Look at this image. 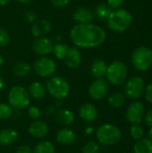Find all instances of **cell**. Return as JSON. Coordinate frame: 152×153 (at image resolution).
Masks as SVG:
<instances>
[{"label":"cell","instance_id":"4fadbf2b","mask_svg":"<svg viewBox=\"0 0 152 153\" xmlns=\"http://www.w3.org/2000/svg\"><path fill=\"white\" fill-rule=\"evenodd\" d=\"M64 60L65 62V65L69 68H72V69L78 68L82 62L81 51L79 50V48L77 47L69 48Z\"/></svg>","mask_w":152,"mask_h":153},{"label":"cell","instance_id":"484cf974","mask_svg":"<svg viewBox=\"0 0 152 153\" xmlns=\"http://www.w3.org/2000/svg\"><path fill=\"white\" fill-rule=\"evenodd\" d=\"M56 150L54 145L47 141H42L35 145L32 153H55Z\"/></svg>","mask_w":152,"mask_h":153},{"label":"cell","instance_id":"4dcf8cb0","mask_svg":"<svg viewBox=\"0 0 152 153\" xmlns=\"http://www.w3.org/2000/svg\"><path fill=\"white\" fill-rule=\"evenodd\" d=\"M82 153H99V146L95 142H90L82 147Z\"/></svg>","mask_w":152,"mask_h":153},{"label":"cell","instance_id":"ffe728a7","mask_svg":"<svg viewBox=\"0 0 152 153\" xmlns=\"http://www.w3.org/2000/svg\"><path fill=\"white\" fill-rule=\"evenodd\" d=\"M19 137L18 132L14 129L8 128L0 131V145L8 146L14 143Z\"/></svg>","mask_w":152,"mask_h":153},{"label":"cell","instance_id":"7bdbcfd3","mask_svg":"<svg viewBox=\"0 0 152 153\" xmlns=\"http://www.w3.org/2000/svg\"><path fill=\"white\" fill-rule=\"evenodd\" d=\"M54 111H55V110H54V108H53V107H49V108L47 109V112H46V113H47V115H50V114H53Z\"/></svg>","mask_w":152,"mask_h":153},{"label":"cell","instance_id":"ab89813d","mask_svg":"<svg viewBox=\"0 0 152 153\" xmlns=\"http://www.w3.org/2000/svg\"><path fill=\"white\" fill-rule=\"evenodd\" d=\"M18 3L22 4H29L30 3H31L32 0H16Z\"/></svg>","mask_w":152,"mask_h":153},{"label":"cell","instance_id":"74e56055","mask_svg":"<svg viewBox=\"0 0 152 153\" xmlns=\"http://www.w3.org/2000/svg\"><path fill=\"white\" fill-rule=\"evenodd\" d=\"M15 153H32V151L28 145H21L16 149Z\"/></svg>","mask_w":152,"mask_h":153},{"label":"cell","instance_id":"52a82bcc","mask_svg":"<svg viewBox=\"0 0 152 153\" xmlns=\"http://www.w3.org/2000/svg\"><path fill=\"white\" fill-rule=\"evenodd\" d=\"M128 70L125 63L121 61H114L107 69V80L114 85H121L126 81Z\"/></svg>","mask_w":152,"mask_h":153},{"label":"cell","instance_id":"1f68e13d","mask_svg":"<svg viewBox=\"0 0 152 153\" xmlns=\"http://www.w3.org/2000/svg\"><path fill=\"white\" fill-rule=\"evenodd\" d=\"M28 115L32 120H39L41 117L40 109L36 106H30L28 109Z\"/></svg>","mask_w":152,"mask_h":153},{"label":"cell","instance_id":"bcb514c9","mask_svg":"<svg viewBox=\"0 0 152 153\" xmlns=\"http://www.w3.org/2000/svg\"><path fill=\"white\" fill-rule=\"evenodd\" d=\"M150 138H151V140H152V127L150 130Z\"/></svg>","mask_w":152,"mask_h":153},{"label":"cell","instance_id":"44dd1931","mask_svg":"<svg viewBox=\"0 0 152 153\" xmlns=\"http://www.w3.org/2000/svg\"><path fill=\"white\" fill-rule=\"evenodd\" d=\"M55 120L62 126H70L74 121V115L69 109H59L55 114Z\"/></svg>","mask_w":152,"mask_h":153},{"label":"cell","instance_id":"9c48e42d","mask_svg":"<svg viewBox=\"0 0 152 153\" xmlns=\"http://www.w3.org/2000/svg\"><path fill=\"white\" fill-rule=\"evenodd\" d=\"M33 68L39 76L49 77L56 73V65L53 59L47 56H42L34 62Z\"/></svg>","mask_w":152,"mask_h":153},{"label":"cell","instance_id":"7c38bea8","mask_svg":"<svg viewBox=\"0 0 152 153\" xmlns=\"http://www.w3.org/2000/svg\"><path fill=\"white\" fill-rule=\"evenodd\" d=\"M54 45L51 39L46 37L37 38V39L32 44L33 51L39 56H45L53 52Z\"/></svg>","mask_w":152,"mask_h":153},{"label":"cell","instance_id":"2e32d148","mask_svg":"<svg viewBox=\"0 0 152 153\" xmlns=\"http://www.w3.org/2000/svg\"><path fill=\"white\" fill-rule=\"evenodd\" d=\"M79 116L86 123L94 122L98 117V110L96 107L90 103L83 104L79 109Z\"/></svg>","mask_w":152,"mask_h":153},{"label":"cell","instance_id":"7dc6e473","mask_svg":"<svg viewBox=\"0 0 152 153\" xmlns=\"http://www.w3.org/2000/svg\"><path fill=\"white\" fill-rule=\"evenodd\" d=\"M151 51H152V48H151Z\"/></svg>","mask_w":152,"mask_h":153},{"label":"cell","instance_id":"5bb4252c","mask_svg":"<svg viewBox=\"0 0 152 153\" xmlns=\"http://www.w3.org/2000/svg\"><path fill=\"white\" fill-rule=\"evenodd\" d=\"M73 16L77 23H91L94 20L95 14L91 9L86 6H82L75 10Z\"/></svg>","mask_w":152,"mask_h":153},{"label":"cell","instance_id":"9a60e30c","mask_svg":"<svg viewBox=\"0 0 152 153\" xmlns=\"http://www.w3.org/2000/svg\"><path fill=\"white\" fill-rule=\"evenodd\" d=\"M49 132V127L47 123L43 121L36 120L29 127V134L37 139H42L47 135Z\"/></svg>","mask_w":152,"mask_h":153},{"label":"cell","instance_id":"ba28073f","mask_svg":"<svg viewBox=\"0 0 152 153\" xmlns=\"http://www.w3.org/2000/svg\"><path fill=\"white\" fill-rule=\"evenodd\" d=\"M145 90V82L140 76H133L127 80L125 86V93L130 100L140 98Z\"/></svg>","mask_w":152,"mask_h":153},{"label":"cell","instance_id":"e575fe53","mask_svg":"<svg viewBox=\"0 0 152 153\" xmlns=\"http://www.w3.org/2000/svg\"><path fill=\"white\" fill-rule=\"evenodd\" d=\"M70 2H71V0H51L52 4L56 7H58V8H62V7L66 6Z\"/></svg>","mask_w":152,"mask_h":153},{"label":"cell","instance_id":"83f0119b","mask_svg":"<svg viewBox=\"0 0 152 153\" xmlns=\"http://www.w3.org/2000/svg\"><path fill=\"white\" fill-rule=\"evenodd\" d=\"M68 46L64 43H58L56 46H54L53 53L55 56L58 59H64L67 51H68Z\"/></svg>","mask_w":152,"mask_h":153},{"label":"cell","instance_id":"f1b7e54d","mask_svg":"<svg viewBox=\"0 0 152 153\" xmlns=\"http://www.w3.org/2000/svg\"><path fill=\"white\" fill-rule=\"evenodd\" d=\"M13 108L6 103H0V119L5 120L12 117Z\"/></svg>","mask_w":152,"mask_h":153},{"label":"cell","instance_id":"cb8c5ba5","mask_svg":"<svg viewBox=\"0 0 152 153\" xmlns=\"http://www.w3.org/2000/svg\"><path fill=\"white\" fill-rule=\"evenodd\" d=\"M125 95L119 91L113 92L108 97V104L114 108H121L125 104Z\"/></svg>","mask_w":152,"mask_h":153},{"label":"cell","instance_id":"6da1fadb","mask_svg":"<svg viewBox=\"0 0 152 153\" xmlns=\"http://www.w3.org/2000/svg\"><path fill=\"white\" fill-rule=\"evenodd\" d=\"M106 31L93 23H77L70 31L73 43L79 48H97L106 40Z\"/></svg>","mask_w":152,"mask_h":153},{"label":"cell","instance_id":"f546056e","mask_svg":"<svg viewBox=\"0 0 152 153\" xmlns=\"http://www.w3.org/2000/svg\"><path fill=\"white\" fill-rule=\"evenodd\" d=\"M130 134H131V136L138 141L140 139H142L144 135V132H143V129L141 126L138 125H133L130 128Z\"/></svg>","mask_w":152,"mask_h":153},{"label":"cell","instance_id":"8fae6325","mask_svg":"<svg viewBox=\"0 0 152 153\" xmlns=\"http://www.w3.org/2000/svg\"><path fill=\"white\" fill-rule=\"evenodd\" d=\"M108 91V82L102 79H96L90 84L89 88V95L94 100H100L104 99Z\"/></svg>","mask_w":152,"mask_h":153},{"label":"cell","instance_id":"30bf717a","mask_svg":"<svg viewBox=\"0 0 152 153\" xmlns=\"http://www.w3.org/2000/svg\"><path fill=\"white\" fill-rule=\"evenodd\" d=\"M144 114L145 108L143 104L140 101H134L128 106L125 117L127 121L132 125H138L142 121Z\"/></svg>","mask_w":152,"mask_h":153},{"label":"cell","instance_id":"ee69618b","mask_svg":"<svg viewBox=\"0 0 152 153\" xmlns=\"http://www.w3.org/2000/svg\"><path fill=\"white\" fill-rule=\"evenodd\" d=\"M10 0H0V5H5Z\"/></svg>","mask_w":152,"mask_h":153},{"label":"cell","instance_id":"603a6c76","mask_svg":"<svg viewBox=\"0 0 152 153\" xmlns=\"http://www.w3.org/2000/svg\"><path fill=\"white\" fill-rule=\"evenodd\" d=\"M134 153H152V140L142 138L138 140L133 146Z\"/></svg>","mask_w":152,"mask_h":153},{"label":"cell","instance_id":"d6986e66","mask_svg":"<svg viewBox=\"0 0 152 153\" xmlns=\"http://www.w3.org/2000/svg\"><path fill=\"white\" fill-rule=\"evenodd\" d=\"M107 69H108L107 63L101 58H97L91 64L90 74L96 79L103 78L104 76H106Z\"/></svg>","mask_w":152,"mask_h":153},{"label":"cell","instance_id":"5b68a950","mask_svg":"<svg viewBox=\"0 0 152 153\" xmlns=\"http://www.w3.org/2000/svg\"><path fill=\"white\" fill-rule=\"evenodd\" d=\"M8 102L16 110L24 109L30 104V94L24 87L21 85L13 86L9 91Z\"/></svg>","mask_w":152,"mask_h":153},{"label":"cell","instance_id":"d590c367","mask_svg":"<svg viewBox=\"0 0 152 153\" xmlns=\"http://www.w3.org/2000/svg\"><path fill=\"white\" fill-rule=\"evenodd\" d=\"M143 119L145 121V124L150 127H152V109L147 111L145 114H144V117H143Z\"/></svg>","mask_w":152,"mask_h":153},{"label":"cell","instance_id":"8d00e7d4","mask_svg":"<svg viewBox=\"0 0 152 153\" xmlns=\"http://www.w3.org/2000/svg\"><path fill=\"white\" fill-rule=\"evenodd\" d=\"M124 3V0H108V4L112 9H117L119 8Z\"/></svg>","mask_w":152,"mask_h":153},{"label":"cell","instance_id":"7402d4cb","mask_svg":"<svg viewBox=\"0 0 152 153\" xmlns=\"http://www.w3.org/2000/svg\"><path fill=\"white\" fill-rule=\"evenodd\" d=\"M29 94L35 100H42L46 96V89L44 85L39 82H34L29 86Z\"/></svg>","mask_w":152,"mask_h":153},{"label":"cell","instance_id":"b9f144b4","mask_svg":"<svg viewBox=\"0 0 152 153\" xmlns=\"http://www.w3.org/2000/svg\"><path fill=\"white\" fill-rule=\"evenodd\" d=\"M85 133H86V134H91L92 133H93V128L92 127H90V126H89V127H87L86 129H85Z\"/></svg>","mask_w":152,"mask_h":153},{"label":"cell","instance_id":"f6af8a7d","mask_svg":"<svg viewBox=\"0 0 152 153\" xmlns=\"http://www.w3.org/2000/svg\"><path fill=\"white\" fill-rule=\"evenodd\" d=\"M3 64H4V58H3L2 55L0 54V67L3 65Z\"/></svg>","mask_w":152,"mask_h":153},{"label":"cell","instance_id":"e0dca14e","mask_svg":"<svg viewBox=\"0 0 152 153\" xmlns=\"http://www.w3.org/2000/svg\"><path fill=\"white\" fill-rule=\"evenodd\" d=\"M51 30V23L47 20L35 21L31 27V34L36 38L45 37Z\"/></svg>","mask_w":152,"mask_h":153},{"label":"cell","instance_id":"d4e9b609","mask_svg":"<svg viewBox=\"0 0 152 153\" xmlns=\"http://www.w3.org/2000/svg\"><path fill=\"white\" fill-rule=\"evenodd\" d=\"M31 70L30 65L26 62H18L13 67V72L16 76L23 77L30 74Z\"/></svg>","mask_w":152,"mask_h":153},{"label":"cell","instance_id":"7a4b0ae2","mask_svg":"<svg viewBox=\"0 0 152 153\" xmlns=\"http://www.w3.org/2000/svg\"><path fill=\"white\" fill-rule=\"evenodd\" d=\"M132 21L133 18L131 13L121 8L112 10L107 20L108 28L112 31L117 33H122L127 30L132 24Z\"/></svg>","mask_w":152,"mask_h":153},{"label":"cell","instance_id":"4316f807","mask_svg":"<svg viewBox=\"0 0 152 153\" xmlns=\"http://www.w3.org/2000/svg\"><path fill=\"white\" fill-rule=\"evenodd\" d=\"M111 12L112 8L108 4H99L96 7L95 13L100 20H108Z\"/></svg>","mask_w":152,"mask_h":153},{"label":"cell","instance_id":"60d3db41","mask_svg":"<svg viewBox=\"0 0 152 153\" xmlns=\"http://www.w3.org/2000/svg\"><path fill=\"white\" fill-rule=\"evenodd\" d=\"M4 81L2 77H0V92L4 90Z\"/></svg>","mask_w":152,"mask_h":153},{"label":"cell","instance_id":"3957f363","mask_svg":"<svg viewBox=\"0 0 152 153\" xmlns=\"http://www.w3.org/2000/svg\"><path fill=\"white\" fill-rule=\"evenodd\" d=\"M96 137L99 143L106 146H111L119 143L122 138V133L116 126L104 124L98 128Z\"/></svg>","mask_w":152,"mask_h":153},{"label":"cell","instance_id":"d6a6232c","mask_svg":"<svg viewBox=\"0 0 152 153\" xmlns=\"http://www.w3.org/2000/svg\"><path fill=\"white\" fill-rule=\"evenodd\" d=\"M9 41H10V36L7 30L0 28V48L7 46Z\"/></svg>","mask_w":152,"mask_h":153},{"label":"cell","instance_id":"836d02e7","mask_svg":"<svg viewBox=\"0 0 152 153\" xmlns=\"http://www.w3.org/2000/svg\"><path fill=\"white\" fill-rule=\"evenodd\" d=\"M144 93H145V99L146 100L152 105V82L149 83L144 90Z\"/></svg>","mask_w":152,"mask_h":153},{"label":"cell","instance_id":"277c9868","mask_svg":"<svg viewBox=\"0 0 152 153\" xmlns=\"http://www.w3.org/2000/svg\"><path fill=\"white\" fill-rule=\"evenodd\" d=\"M46 88L48 93L58 100L66 98L70 92V85L68 82L60 76L49 78L46 83Z\"/></svg>","mask_w":152,"mask_h":153},{"label":"cell","instance_id":"8992f818","mask_svg":"<svg viewBox=\"0 0 152 153\" xmlns=\"http://www.w3.org/2000/svg\"><path fill=\"white\" fill-rule=\"evenodd\" d=\"M132 64L140 72H146L152 66V51L146 47L135 48L132 54Z\"/></svg>","mask_w":152,"mask_h":153},{"label":"cell","instance_id":"ac0fdd59","mask_svg":"<svg viewBox=\"0 0 152 153\" xmlns=\"http://www.w3.org/2000/svg\"><path fill=\"white\" fill-rule=\"evenodd\" d=\"M75 140L76 134L70 128H63L56 133V141L62 145H71Z\"/></svg>","mask_w":152,"mask_h":153},{"label":"cell","instance_id":"f35d334b","mask_svg":"<svg viewBox=\"0 0 152 153\" xmlns=\"http://www.w3.org/2000/svg\"><path fill=\"white\" fill-rule=\"evenodd\" d=\"M25 19L28 22H34L36 21V15L33 12L31 11H28L26 13H25Z\"/></svg>","mask_w":152,"mask_h":153}]
</instances>
